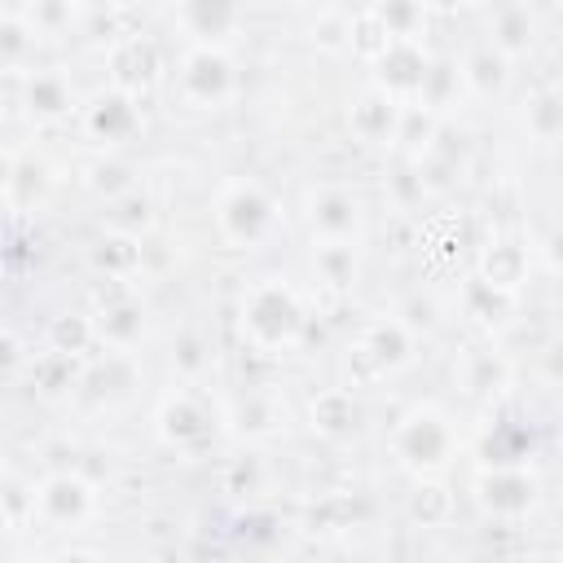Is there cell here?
<instances>
[{"label":"cell","mask_w":563,"mask_h":563,"mask_svg":"<svg viewBox=\"0 0 563 563\" xmlns=\"http://www.w3.org/2000/svg\"><path fill=\"white\" fill-rule=\"evenodd\" d=\"M242 334L251 347L260 352H282L290 347L299 334H303V308H299V295L268 277V282H255L246 295H242Z\"/></svg>","instance_id":"obj_1"},{"label":"cell","mask_w":563,"mask_h":563,"mask_svg":"<svg viewBox=\"0 0 563 563\" xmlns=\"http://www.w3.org/2000/svg\"><path fill=\"white\" fill-rule=\"evenodd\" d=\"M453 449H457V435H453L449 418H444L440 409H431V405L409 409V413L400 418V427L391 431V453H396L400 466L413 471V475H435V471H444L449 457H453Z\"/></svg>","instance_id":"obj_2"},{"label":"cell","mask_w":563,"mask_h":563,"mask_svg":"<svg viewBox=\"0 0 563 563\" xmlns=\"http://www.w3.org/2000/svg\"><path fill=\"white\" fill-rule=\"evenodd\" d=\"M216 224L233 246H260L277 224V202L260 180H229L216 202Z\"/></svg>","instance_id":"obj_3"},{"label":"cell","mask_w":563,"mask_h":563,"mask_svg":"<svg viewBox=\"0 0 563 563\" xmlns=\"http://www.w3.org/2000/svg\"><path fill=\"white\" fill-rule=\"evenodd\" d=\"M180 97L194 101V106H220L233 97V62L224 48L216 44H194L185 57H180Z\"/></svg>","instance_id":"obj_4"},{"label":"cell","mask_w":563,"mask_h":563,"mask_svg":"<svg viewBox=\"0 0 563 563\" xmlns=\"http://www.w3.org/2000/svg\"><path fill=\"white\" fill-rule=\"evenodd\" d=\"M374 66H378V84H374V88H383V92L396 97V101L422 92L427 79H431V62H427V53H422L418 40H387V44L378 48Z\"/></svg>","instance_id":"obj_5"},{"label":"cell","mask_w":563,"mask_h":563,"mask_svg":"<svg viewBox=\"0 0 563 563\" xmlns=\"http://www.w3.org/2000/svg\"><path fill=\"white\" fill-rule=\"evenodd\" d=\"M308 229L321 246H352L361 233V202L343 189H317L308 198Z\"/></svg>","instance_id":"obj_6"},{"label":"cell","mask_w":563,"mask_h":563,"mask_svg":"<svg viewBox=\"0 0 563 563\" xmlns=\"http://www.w3.org/2000/svg\"><path fill=\"white\" fill-rule=\"evenodd\" d=\"M92 506H97V497L79 475H48L35 488V515L57 528H79L92 515Z\"/></svg>","instance_id":"obj_7"},{"label":"cell","mask_w":563,"mask_h":563,"mask_svg":"<svg viewBox=\"0 0 563 563\" xmlns=\"http://www.w3.org/2000/svg\"><path fill=\"white\" fill-rule=\"evenodd\" d=\"M158 435L172 449H198L211 440V413L194 391H172L158 409Z\"/></svg>","instance_id":"obj_8"},{"label":"cell","mask_w":563,"mask_h":563,"mask_svg":"<svg viewBox=\"0 0 563 563\" xmlns=\"http://www.w3.org/2000/svg\"><path fill=\"white\" fill-rule=\"evenodd\" d=\"M356 141L365 145H391L400 136V123H405V110L396 97H387L383 88H369L352 101V114H347Z\"/></svg>","instance_id":"obj_9"},{"label":"cell","mask_w":563,"mask_h":563,"mask_svg":"<svg viewBox=\"0 0 563 563\" xmlns=\"http://www.w3.org/2000/svg\"><path fill=\"white\" fill-rule=\"evenodd\" d=\"M479 501H484V510H493V515H501V519H515V515L532 510L537 484H532L528 471H519V466H497V471L479 475Z\"/></svg>","instance_id":"obj_10"},{"label":"cell","mask_w":563,"mask_h":563,"mask_svg":"<svg viewBox=\"0 0 563 563\" xmlns=\"http://www.w3.org/2000/svg\"><path fill=\"white\" fill-rule=\"evenodd\" d=\"M84 123H88V132H92L97 141L119 145V141H128V136L141 128L136 97H132V92H119V88H114V92H101V97L88 106Z\"/></svg>","instance_id":"obj_11"},{"label":"cell","mask_w":563,"mask_h":563,"mask_svg":"<svg viewBox=\"0 0 563 563\" xmlns=\"http://www.w3.org/2000/svg\"><path fill=\"white\" fill-rule=\"evenodd\" d=\"M510 57H501L493 44H484V48H475V53H466V62H462V84L475 92V97H497L501 88H506V79H510Z\"/></svg>","instance_id":"obj_12"},{"label":"cell","mask_w":563,"mask_h":563,"mask_svg":"<svg viewBox=\"0 0 563 563\" xmlns=\"http://www.w3.org/2000/svg\"><path fill=\"white\" fill-rule=\"evenodd\" d=\"M409 343H413V330H409L405 321H378V325L365 330L361 352L374 356L378 369H396V365L409 361Z\"/></svg>","instance_id":"obj_13"},{"label":"cell","mask_w":563,"mask_h":563,"mask_svg":"<svg viewBox=\"0 0 563 563\" xmlns=\"http://www.w3.org/2000/svg\"><path fill=\"white\" fill-rule=\"evenodd\" d=\"M532 40H537V22H532V13H528L523 4H506V9L493 13V48H497L501 57L528 53Z\"/></svg>","instance_id":"obj_14"},{"label":"cell","mask_w":563,"mask_h":563,"mask_svg":"<svg viewBox=\"0 0 563 563\" xmlns=\"http://www.w3.org/2000/svg\"><path fill=\"white\" fill-rule=\"evenodd\" d=\"M484 286H493V290H515L523 277H528V251L523 246H515V242H493L488 251H484Z\"/></svg>","instance_id":"obj_15"},{"label":"cell","mask_w":563,"mask_h":563,"mask_svg":"<svg viewBox=\"0 0 563 563\" xmlns=\"http://www.w3.org/2000/svg\"><path fill=\"white\" fill-rule=\"evenodd\" d=\"M92 330H97L110 347H132V343L141 339V330H145V312H141L136 299H114V303L101 308V317L92 321Z\"/></svg>","instance_id":"obj_16"},{"label":"cell","mask_w":563,"mask_h":563,"mask_svg":"<svg viewBox=\"0 0 563 563\" xmlns=\"http://www.w3.org/2000/svg\"><path fill=\"white\" fill-rule=\"evenodd\" d=\"M70 106H75V92H70V84H66L62 75H53V70L31 75V84H26V110H31L35 119H57V114H66Z\"/></svg>","instance_id":"obj_17"},{"label":"cell","mask_w":563,"mask_h":563,"mask_svg":"<svg viewBox=\"0 0 563 563\" xmlns=\"http://www.w3.org/2000/svg\"><path fill=\"white\" fill-rule=\"evenodd\" d=\"M312 427H317L321 435H330V440L352 435V427H356V405H352V396H347V391H321V396L312 400Z\"/></svg>","instance_id":"obj_18"},{"label":"cell","mask_w":563,"mask_h":563,"mask_svg":"<svg viewBox=\"0 0 563 563\" xmlns=\"http://www.w3.org/2000/svg\"><path fill=\"white\" fill-rule=\"evenodd\" d=\"M523 123H528V132H532L537 141L563 136V92H559V88L532 92L528 106H523Z\"/></svg>","instance_id":"obj_19"},{"label":"cell","mask_w":563,"mask_h":563,"mask_svg":"<svg viewBox=\"0 0 563 563\" xmlns=\"http://www.w3.org/2000/svg\"><path fill=\"white\" fill-rule=\"evenodd\" d=\"M92 264H101L114 282H123V277H132L136 268H141V238H110V242H97V251H92Z\"/></svg>","instance_id":"obj_20"},{"label":"cell","mask_w":563,"mask_h":563,"mask_svg":"<svg viewBox=\"0 0 563 563\" xmlns=\"http://www.w3.org/2000/svg\"><path fill=\"white\" fill-rule=\"evenodd\" d=\"M150 202L132 189V194H123V198H110V216H106V224H110V233H119V238H141L145 229H150Z\"/></svg>","instance_id":"obj_21"},{"label":"cell","mask_w":563,"mask_h":563,"mask_svg":"<svg viewBox=\"0 0 563 563\" xmlns=\"http://www.w3.org/2000/svg\"><path fill=\"white\" fill-rule=\"evenodd\" d=\"M317 273H321V282H330V286H352V277H356V255H352V246H317Z\"/></svg>","instance_id":"obj_22"},{"label":"cell","mask_w":563,"mask_h":563,"mask_svg":"<svg viewBox=\"0 0 563 563\" xmlns=\"http://www.w3.org/2000/svg\"><path fill=\"white\" fill-rule=\"evenodd\" d=\"M471 365H479V374H471V378H466V387H471V391H493V387L506 378V365H501V361H493L488 352H471Z\"/></svg>","instance_id":"obj_23"},{"label":"cell","mask_w":563,"mask_h":563,"mask_svg":"<svg viewBox=\"0 0 563 563\" xmlns=\"http://www.w3.org/2000/svg\"><path fill=\"white\" fill-rule=\"evenodd\" d=\"M176 365H180L185 374H198V369L207 365V356H202V343H198L194 334H185V339H180V352H176Z\"/></svg>","instance_id":"obj_24"},{"label":"cell","mask_w":563,"mask_h":563,"mask_svg":"<svg viewBox=\"0 0 563 563\" xmlns=\"http://www.w3.org/2000/svg\"><path fill=\"white\" fill-rule=\"evenodd\" d=\"M545 255H550V264H554V268H563V229H554V233H550Z\"/></svg>","instance_id":"obj_25"},{"label":"cell","mask_w":563,"mask_h":563,"mask_svg":"<svg viewBox=\"0 0 563 563\" xmlns=\"http://www.w3.org/2000/svg\"><path fill=\"white\" fill-rule=\"evenodd\" d=\"M62 563H97V559H92V554H66Z\"/></svg>","instance_id":"obj_26"},{"label":"cell","mask_w":563,"mask_h":563,"mask_svg":"<svg viewBox=\"0 0 563 563\" xmlns=\"http://www.w3.org/2000/svg\"><path fill=\"white\" fill-rule=\"evenodd\" d=\"M22 563H35V559H22Z\"/></svg>","instance_id":"obj_27"}]
</instances>
